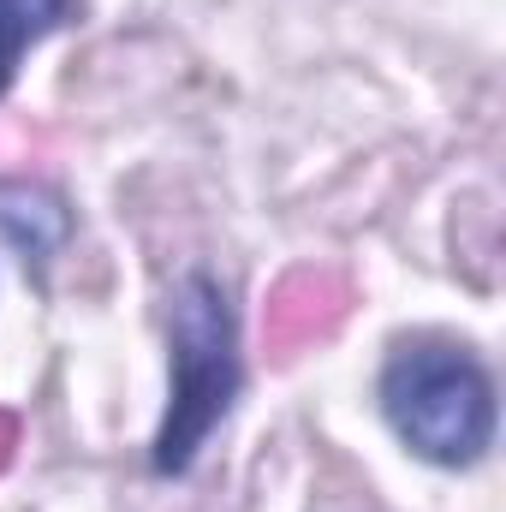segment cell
<instances>
[{
	"mask_svg": "<svg viewBox=\"0 0 506 512\" xmlns=\"http://www.w3.org/2000/svg\"><path fill=\"white\" fill-rule=\"evenodd\" d=\"M6 453H12V417H0V465H6Z\"/></svg>",
	"mask_w": 506,
	"mask_h": 512,
	"instance_id": "5",
	"label": "cell"
},
{
	"mask_svg": "<svg viewBox=\"0 0 506 512\" xmlns=\"http://www.w3.org/2000/svg\"><path fill=\"white\" fill-rule=\"evenodd\" d=\"M334 316H340V286L328 274H292L268 304V328H274L280 346H298V340L322 334Z\"/></svg>",
	"mask_w": 506,
	"mask_h": 512,
	"instance_id": "3",
	"label": "cell"
},
{
	"mask_svg": "<svg viewBox=\"0 0 506 512\" xmlns=\"http://www.w3.org/2000/svg\"><path fill=\"white\" fill-rule=\"evenodd\" d=\"M78 12V0H0V90L18 72V54L30 42H42L48 30H60Z\"/></svg>",
	"mask_w": 506,
	"mask_h": 512,
	"instance_id": "4",
	"label": "cell"
},
{
	"mask_svg": "<svg viewBox=\"0 0 506 512\" xmlns=\"http://www.w3.org/2000/svg\"><path fill=\"white\" fill-rule=\"evenodd\" d=\"M381 411L393 435L429 465H477L495 441V382L447 340H411L381 370Z\"/></svg>",
	"mask_w": 506,
	"mask_h": 512,
	"instance_id": "1",
	"label": "cell"
},
{
	"mask_svg": "<svg viewBox=\"0 0 506 512\" xmlns=\"http://www.w3.org/2000/svg\"><path fill=\"white\" fill-rule=\"evenodd\" d=\"M233 399H239L233 304H227L221 280L185 274L173 292V405H167V423L155 435L149 465L161 477L185 471L197 459V447L209 441V429L233 411Z\"/></svg>",
	"mask_w": 506,
	"mask_h": 512,
	"instance_id": "2",
	"label": "cell"
}]
</instances>
